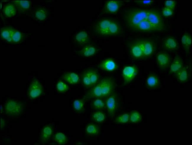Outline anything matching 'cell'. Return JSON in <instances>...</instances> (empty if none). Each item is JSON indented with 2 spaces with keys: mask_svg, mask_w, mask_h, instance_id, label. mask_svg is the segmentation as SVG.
Wrapping results in <instances>:
<instances>
[{
  "mask_svg": "<svg viewBox=\"0 0 192 145\" xmlns=\"http://www.w3.org/2000/svg\"><path fill=\"white\" fill-rule=\"evenodd\" d=\"M125 19L128 27L135 31H161L165 28L162 15L156 9H130L126 11Z\"/></svg>",
  "mask_w": 192,
  "mask_h": 145,
  "instance_id": "cell-1",
  "label": "cell"
},
{
  "mask_svg": "<svg viewBox=\"0 0 192 145\" xmlns=\"http://www.w3.org/2000/svg\"><path fill=\"white\" fill-rule=\"evenodd\" d=\"M115 87V82L112 78H103L87 92L84 98L85 99H88L107 98L113 93Z\"/></svg>",
  "mask_w": 192,
  "mask_h": 145,
  "instance_id": "cell-2",
  "label": "cell"
},
{
  "mask_svg": "<svg viewBox=\"0 0 192 145\" xmlns=\"http://www.w3.org/2000/svg\"><path fill=\"white\" fill-rule=\"evenodd\" d=\"M97 32L101 35L109 36L117 34L120 31V27L116 22L108 19L99 21L95 27Z\"/></svg>",
  "mask_w": 192,
  "mask_h": 145,
  "instance_id": "cell-3",
  "label": "cell"
},
{
  "mask_svg": "<svg viewBox=\"0 0 192 145\" xmlns=\"http://www.w3.org/2000/svg\"><path fill=\"white\" fill-rule=\"evenodd\" d=\"M99 75L95 70L89 69L84 71L82 75V81L87 88L92 87L98 81Z\"/></svg>",
  "mask_w": 192,
  "mask_h": 145,
  "instance_id": "cell-4",
  "label": "cell"
},
{
  "mask_svg": "<svg viewBox=\"0 0 192 145\" xmlns=\"http://www.w3.org/2000/svg\"><path fill=\"white\" fill-rule=\"evenodd\" d=\"M105 106L110 117H113L118 107V101L116 94L112 93L107 98Z\"/></svg>",
  "mask_w": 192,
  "mask_h": 145,
  "instance_id": "cell-5",
  "label": "cell"
},
{
  "mask_svg": "<svg viewBox=\"0 0 192 145\" xmlns=\"http://www.w3.org/2000/svg\"><path fill=\"white\" fill-rule=\"evenodd\" d=\"M5 111L8 115L16 116L19 115L22 111L23 107L20 103L13 100L7 101L5 105Z\"/></svg>",
  "mask_w": 192,
  "mask_h": 145,
  "instance_id": "cell-6",
  "label": "cell"
},
{
  "mask_svg": "<svg viewBox=\"0 0 192 145\" xmlns=\"http://www.w3.org/2000/svg\"><path fill=\"white\" fill-rule=\"evenodd\" d=\"M138 73L137 68L134 66L125 67L122 71V75L125 83L130 82L136 75Z\"/></svg>",
  "mask_w": 192,
  "mask_h": 145,
  "instance_id": "cell-7",
  "label": "cell"
},
{
  "mask_svg": "<svg viewBox=\"0 0 192 145\" xmlns=\"http://www.w3.org/2000/svg\"><path fill=\"white\" fill-rule=\"evenodd\" d=\"M43 91V88L40 83L35 80L31 83L29 87L28 93L31 98H35L40 96Z\"/></svg>",
  "mask_w": 192,
  "mask_h": 145,
  "instance_id": "cell-8",
  "label": "cell"
},
{
  "mask_svg": "<svg viewBox=\"0 0 192 145\" xmlns=\"http://www.w3.org/2000/svg\"><path fill=\"white\" fill-rule=\"evenodd\" d=\"M122 4L123 1H108L105 4L104 10L107 13L114 14L118 12Z\"/></svg>",
  "mask_w": 192,
  "mask_h": 145,
  "instance_id": "cell-9",
  "label": "cell"
},
{
  "mask_svg": "<svg viewBox=\"0 0 192 145\" xmlns=\"http://www.w3.org/2000/svg\"><path fill=\"white\" fill-rule=\"evenodd\" d=\"M156 60L157 65L160 69H167L170 63V58L169 55L165 52H160L157 54Z\"/></svg>",
  "mask_w": 192,
  "mask_h": 145,
  "instance_id": "cell-10",
  "label": "cell"
},
{
  "mask_svg": "<svg viewBox=\"0 0 192 145\" xmlns=\"http://www.w3.org/2000/svg\"><path fill=\"white\" fill-rule=\"evenodd\" d=\"M141 41L143 48V57L147 58L151 56L155 51L154 44L153 42L149 40Z\"/></svg>",
  "mask_w": 192,
  "mask_h": 145,
  "instance_id": "cell-11",
  "label": "cell"
},
{
  "mask_svg": "<svg viewBox=\"0 0 192 145\" xmlns=\"http://www.w3.org/2000/svg\"><path fill=\"white\" fill-rule=\"evenodd\" d=\"M99 67L101 69L109 72L113 71L118 68V66L115 62L110 58L102 61L99 65Z\"/></svg>",
  "mask_w": 192,
  "mask_h": 145,
  "instance_id": "cell-12",
  "label": "cell"
},
{
  "mask_svg": "<svg viewBox=\"0 0 192 145\" xmlns=\"http://www.w3.org/2000/svg\"><path fill=\"white\" fill-rule=\"evenodd\" d=\"M163 46L166 50L173 51L178 48V44L175 39L173 37H167L163 41Z\"/></svg>",
  "mask_w": 192,
  "mask_h": 145,
  "instance_id": "cell-13",
  "label": "cell"
},
{
  "mask_svg": "<svg viewBox=\"0 0 192 145\" xmlns=\"http://www.w3.org/2000/svg\"><path fill=\"white\" fill-rule=\"evenodd\" d=\"M131 52L132 56L135 58L140 59L143 57V50L141 41L132 45L131 48Z\"/></svg>",
  "mask_w": 192,
  "mask_h": 145,
  "instance_id": "cell-14",
  "label": "cell"
},
{
  "mask_svg": "<svg viewBox=\"0 0 192 145\" xmlns=\"http://www.w3.org/2000/svg\"><path fill=\"white\" fill-rule=\"evenodd\" d=\"M146 86L150 89H155L159 87L160 81L158 77L153 74H149L147 77L146 82Z\"/></svg>",
  "mask_w": 192,
  "mask_h": 145,
  "instance_id": "cell-15",
  "label": "cell"
},
{
  "mask_svg": "<svg viewBox=\"0 0 192 145\" xmlns=\"http://www.w3.org/2000/svg\"><path fill=\"white\" fill-rule=\"evenodd\" d=\"M96 49L92 45L84 46L78 52V54L82 57H89L95 55L96 52Z\"/></svg>",
  "mask_w": 192,
  "mask_h": 145,
  "instance_id": "cell-16",
  "label": "cell"
},
{
  "mask_svg": "<svg viewBox=\"0 0 192 145\" xmlns=\"http://www.w3.org/2000/svg\"><path fill=\"white\" fill-rule=\"evenodd\" d=\"M12 3L16 7L17 10L20 12H24L28 10L31 3L28 1H15Z\"/></svg>",
  "mask_w": 192,
  "mask_h": 145,
  "instance_id": "cell-17",
  "label": "cell"
},
{
  "mask_svg": "<svg viewBox=\"0 0 192 145\" xmlns=\"http://www.w3.org/2000/svg\"><path fill=\"white\" fill-rule=\"evenodd\" d=\"M183 67V63L181 58L178 56H176L170 66V72L175 73Z\"/></svg>",
  "mask_w": 192,
  "mask_h": 145,
  "instance_id": "cell-18",
  "label": "cell"
},
{
  "mask_svg": "<svg viewBox=\"0 0 192 145\" xmlns=\"http://www.w3.org/2000/svg\"><path fill=\"white\" fill-rule=\"evenodd\" d=\"M62 78L69 84H74L77 83L79 80V77L74 72H68L64 74Z\"/></svg>",
  "mask_w": 192,
  "mask_h": 145,
  "instance_id": "cell-19",
  "label": "cell"
},
{
  "mask_svg": "<svg viewBox=\"0 0 192 145\" xmlns=\"http://www.w3.org/2000/svg\"><path fill=\"white\" fill-rule=\"evenodd\" d=\"M15 30L10 27L2 28L1 30V36L9 42H12V36Z\"/></svg>",
  "mask_w": 192,
  "mask_h": 145,
  "instance_id": "cell-20",
  "label": "cell"
},
{
  "mask_svg": "<svg viewBox=\"0 0 192 145\" xmlns=\"http://www.w3.org/2000/svg\"><path fill=\"white\" fill-rule=\"evenodd\" d=\"M16 7L13 4H7L4 7L3 12L6 17H11L16 14Z\"/></svg>",
  "mask_w": 192,
  "mask_h": 145,
  "instance_id": "cell-21",
  "label": "cell"
},
{
  "mask_svg": "<svg viewBox=\"0 0 192 145\" xmlns=\"http://www.w3.org/2000/svg\"><path fill=\"white\" fill-rule=\"evenodd\" d=\"M77 43L80 45H84L87 43L89 37L87 33L85 31H81L77 33L75 37Z\"/></svg>",
  "mask_w": 192,
  "mask_h": 145,
  "instance_id": "cell-22",
  "label": "cell"
},
{
  "mask_svg": "<svg viewBox=\"0 0 192 145\" xmlns=\"http://www.w3.org/2000/svg\"><path fill=\"white\" fill-rule=\"evenodd\" d=\"M181 42L186 51L188 52L191 44V36L188 33H185L182 37Z\"/></svg>",
  "mask_w": 192,
  "mask_h": 145,
  "instance_id": "cell-23",
  "label": "cell"
},
{
  "mask_svg": "<svg viewBox=\"0 0 192 145\" xmlns=\"http://www.w3.org/2000/svg\"><path fill=\"white\" fill-rule=\"evenodd\" d=\"M176 78L180 82H184L186 81L188 78V75L186 69L183 67L175 73Z\"/></svg>",
  "mask_w": 192,
  "mask_h": 145,
  "instance_id": "cell-24",
  "label": "cell"
},
{
  "mask_svg": "<svg viewBox=\"0 0 192 145\" xmlns=\"http://www.w3.org/2000/svg\"><path fill=\"white\" fill-rule=\"evenodd\" d=\"M53 133V129L51 127L47 126L43 129L41 133V138L43 142L48 141Z\"/></svg>",
  "mask_w": 192,
  "mask_h": 145,
  "instance_id": "cell-25",
  "label": "cell"
},
{
  "mask_svg": "<svg viewBox=\"0 0 192 145\" xmlns=\"http://www.w3.org/2000/svg\"><path fill=\"white\" fill-rule=\"evenodd\" d=\"M86 133L90 135H96L99 131L98 127L94 124L90 123L87 126L86 128Z\"/></svg>",
  "mask_w": 192,
  "mask_h": 145,
  "instance_id": "cell-26",
  "label": "cell"
},
{
  "mask_svg": "<svg viewBox=\"0 0 192 145\" xmlns=\"http://www.w3.org/2000/svg\"><path fill=\"white\" fill-rule=\"evenodd\" d=\"M93 120L98 123H101L104 121L105 119V116L102 112L98 111L94 112L92 116Z\"/></svg>",
  "mask_w": 192,
  "mask_h": 145,
  "instance_id": "cell-27",
  "label": "cell"
},
{
  "mask_svg": "<svg viewBox=\"0 0 192 145\" xmlns=\"http://www.w3.org/2000/svg\"><path fill=\"white\" fill-rule=\"evenodd\" d=\"M35 17L38 19L40 20H44L47 16L46 10L43 8H40L37 9L35 14Z\"/></svg>",
  "mask_w": 192,
  "mask_h": 145,
  "instance_id": "cell-28",
  "label": "cell"
},
{
  "mask_svg": "<svg viewBox=\"0 0 192 145\" xmlns=\"http://www.w3.org/2000/svg\"><path fill=\"white\" fill-rule=\"evenodd\" d=\"M54 138L55 141L59 144H65L67 141L66 137L61 133H58L56 134Z\"/></svg>",
  "mask_w": 192,
  "mask_h": 145,
  "instance_id": "cell-29",
  "label": "cell"
},
{
  "mask_svg": "<svg viewBox=\"0 0 192 145\" xmlns=\"http://www.w3.org/2000/svg\"><path fill=\"white\" fill-rule=\"evenodd\" d=\"M129 119V115L124 113L118 116L115 120V122L118 124H123L127 123Z\"/></svg>",
  "mask_w": 192,
  "mask_h": 145,
  "instance_id": "cell-30",
  "label": "cell"
},
{
  "mask_svg": "<svg viewBox=\"0 0 192 145\" xmlns=\"http://www.w3.org/2000/svg\"><path fill=\"white\" fill-rule=\"evenodd\" d=\"M141 116L138 112H132L129 115V120L132 123H136L140 122L141 120Z\"/></svg>",
  "mask_w": 192,
  "mask_h": 145,
  "instance_id": "cell-31",
  "label": "cell"
},
{
  "mask_svg": "<svg viewBox=\"0 0 192 145\" xmlns=\"http://www.w3.org/2000/svg\"><path fill=\"white\" fill-rule=\"evenodd\" d=\"M92 105L96 109H102L104 108L105 104L101 99L96 98L93 101Z\"/></svg>",
  "mask_w": 192,
  "mask_h": 145,
  "instance_id": "cell-32",
  "label": "cell"
},
{
  "mask_svg": "<svg viewBox=\"0 0 192 145\" xmlns=\"http://www.w3.org/2000/svg\"><path fill=\"white\" fill-rule=\"evenodd\" d=\"M73 104V107L75 110L80 111L83 109L84 102L83 100L76 99L74 101Z\"/></svg>",
  "mask_w": 192,
  "mask_h": 145,
  "instance_id": "cell-33",
  "label": "cell"
},
{
  "mask_svg": "<svg viewBox=\"0 0 192 145\" xmlns=\"http://www.w3.org/2000/svg\"><path fill=\"white\" fill-rule=\"evenodd\" d=\"M56 88L58 91L64 92L68 90L69 86L63 81H59L57 84Z\"/></svg>",
  "mask_w": 192,
  "mask_h": 145,
  "instance_id": "cell-34",
  "label": "cell"
},
{
  "mask_svg": "<svg viewBox=\"0 0 192 145\" xmlns=\"http://www.w3.org/2000/svg\"><path fill=\"white\" fill-rule=\"evenodd\" d=\"M23 37V34L15 30L12 36V42H18L22 39Z\"/></svg>",
  "mask_w": 192,
  "mask_h": 145,
  "instance_id": "cell-35",
  "label": "cell"
},
{
  "mask_svg": "<svg viewBox=\"0 0 192 145\" xmlns=\"http://www.w3.org/2000/svg\"><path fill=\"white\" fill-rule=\"evenodd\" d=\"M137 4L142 6H148L151 5L154 2V0L134 1Z\"/></svg>",
  "mask_w": 192,
  "mask_h": 145,
  "instance_id": "cell-36",
  "label": "cell"
},
{
  "mask_svg": "<svg viewBox=\"0 0 192 145\" xmlns=\"http://www.w3.org/2000/svg\"><path fill=\"white\" fill-rule=\"evenodd\" d=\"M165 7L171 9H174L176 5V2L174 0H165Z\"/></svg>",
  "mask_w": 192,
  "mask_h": 145,
  "instance_id": "cell-37",
  "label": "cell"
},
{
  "mask_svg": "<svg viewBox=\"0 0 192 145\" xmlns=\"http://www.w3.org/2000/svg\"><path fill=\"white\" fill-rule=\"evenodd\" d=\"M162 12L164 16L168 17L173 14V10L170 9L165 7L163 8Z\"/></svg>",
  "mask_w": 192,
  "mask_h": 145,
  "instance_id": "cell-38",
  "label": "cell"
}]
</instances>
